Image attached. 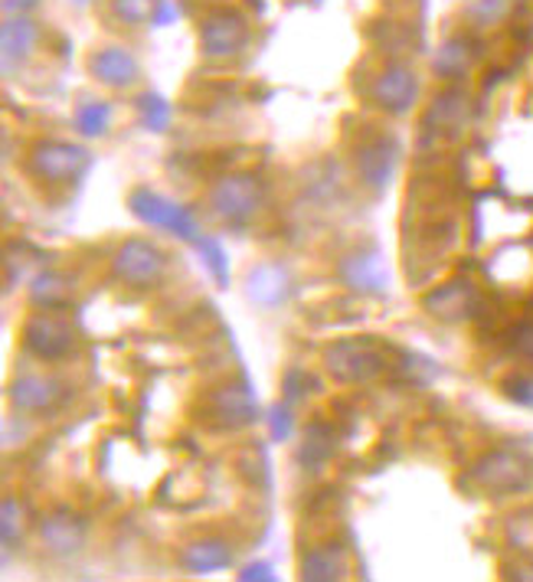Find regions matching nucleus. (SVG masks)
Listing matches in <instances>:
<instances>
[{
  "instance_id": "1",
  "label": "nucleus",
  "mask_w": 533,
  "mask_h": 582,
  "mask_svg": "<svg viewBox=\"0 0 533 582\" xmlns=\"http://www.w3.org/2000/svg\"><path fill=\"white\" fill-rule=\"evenodd\" d=\"M324 367L338 383L363 387L390 370V357L373 338H341L324 348Z\"/></svg>"
},
{
  "instance_id": "2",
  "label": "nucleus",
  "mask_w": 533,
  "mask_h": 582,
  "mask_svg": "<svg viewBox=\"0 0 533 582\" xmlns=\"http://www.w3.org/2000/svg\"><path fill=\"white\" fill-rule=\"evenodd\" d=\"M469 481L474 488H481L484 494H524L533 488V465L531 459L507 452V449H494L484 452L469 471Z\"/></svg>"
},
{
  "instance_id": "3",
  "label": "nucleus",
  "mask_w": 533,
  "mask_h": 582,
  "mask_svg": "<svg viewBox=\"0 0 533 582\" xmlns=\"http://www.w3.org/2000/svg\"><path fill=\"white\" fill-rule=\"evenodd\" d=\"M262 200H265L262 180L255 174H245V171L220 177L210 190V210L230 227H245L259 213Z\"/></svg>"
},
{
  "instance_id": "4",
  "label": "nucleus",
  "mask_w": 533,
  "mask_h": 582,
  "mask_svg": "<svg viewBox=\"0 0 533 582\" xmlns=\"http://www.w3.org/2000/svg\"><path fill=\"white\" fill-rule=\"evenodd\" d=\"M30 174L47 180V183H72L92 168V154L82 144L72 141H37L30 148Z\"/></svg>"
},
{
  "instance_id": "5",
  "label": "nucleus",
  "mask_w": 533,
  "mask_h": 582,
  "mask_svg": "<svg viewBox=\"0 0 533 582\" xmlns=\"http://www.w3.org/2000/svg\"><path fill=\"white\" fill-rule=\"evenodd\" d=\"M112 272L128 289H154L168 272V255L148 239H124L115 249Z\"/></svg>"
},
{
  "instance_id": "6",
  "label": "nucleus",
  "mask_w": 533,
  "mask_h": 582,
  "mask_svg": "<svg viewBox=\"0 0 533 582\" xmlns=\"http://www.w3.org/2000/svg\"><path fill=\"white\" fill-rule=\"evenodd\" d=\"M20 341L23 350L37 360H47V363H57L62 357L72 353V328L69 321L57 314V308H43V311H33L23 328H20Z\"/></svg>"
},
{
  "instance_id": "7",
  "label": "nucleus",
  "mask_w": 533,
  "mask_h": 582,
  "mask_svg": "<svg viewBox=\"0 0 533 582\" xmlns=\"http://www.w3.org/2000/svg\"><path fill=\"white\" fill-rule=\"evenodd\" d=\"M128 207H131V213L144 223V227H154V230H168V233L180 235V239H187V242H197L200 239V230H197V220H193V213L187 210V207H178V203H171L168 197H161V193H154V190H148V187H138V190H131V197H128Z\"/></svg>"
},
{
  "instance_id": "8",
  "label": "nucleus",
  "mask_w": 533,
  "mask_h": 582,
  "mask_svg": "<svg viewBox=\"0 0 533 582\" xmlns=\"http://www.w3.org/2000/svg\"><path fill=\"white\" fill-rule=\"evenodd\" d=\"M249 43V23L233 7H217L200 20V50L207 59L239 57Z\"/></svg>"
},
{
  "instance_id": "9",
  "label": "nucleus",
  "mask_w": 533,
  "mask_h": 582,
  "mask_svg": "<svg viewBox=\"0 0 533 582\" xmlns=\"http://www.w3.org/2000/svg\"><path fill=\"white\" fill-rule=\"evenodd\" d=\"M366 96H370V102H373L376 109H383V112H390V116H406V112L413 109L415 96H419L415 69L413 66H406V62H386V66L373 76Z\"/></svg>"
},
{
  "instance_id": "10",
  "label": "nucleus",
  "mask_w": 533,
  "mask_h": 582,
  "mask_svg": "<svg viewBox=\"0 0 533 582\" xmlns=\"http://www.w3.org/2000/svg\"><path fill=\"white\" fill-rule=\"evenodd\" d=\"M477 289H474L469 279H452V282H442L422 298V308L429 311V318L442 321V324H462L474 318L477 311Z\"/></svg>"
},
{
  "instance_id": "11",
  "label": "nucleus",
  "mask_w": 533,
  "mask_h": 582,
  "mask_svg": "<svg viewBox=\"0 0 533 582\" xmlns=\"http://www.w3.org/2000/svg\"><path fill=\"white\" fill-rule=\"evenodd\" d=\"M338 275L348 289L360 294H386L390 291V269L380 249H356L348 252L338 265Z\"/></svg>"
},
{
  "instance_id": "12",
  "label": "nucleus",
  "mask_w": 533,
  "mask_h": 582,
  "mask_svg": "<svg viewBox=\"0 0 533 582\" xmlns=\"http://www.w3.org/2000/svg\"><path fill=\"white\" fill-rule=\"evenodd\" d=\"M396 141L393 138H383V134H373L366 138L363 144H356L354 151V164H356V177L363 187L383 193L393 180V171H396Z\"/></svg>"
},
{
  "instance_id": "13",
  "label": "nucleus",
  "mask_w": 533,
  "mask_h": 582,
  "mask_svg": "<svg viewBox=\"0 0 533 582\" xmlns=\"http://www.w3.org/2000/svg\"><path fill=\"white\" fill-rule=\"evenodd\" d=\"M37 533H40V543H43V550H47L50 556L69 560V556L82 553L86 536H89V524H86L79 514H72L69 508H57V511H50V514L40 521Z\"/></svg>"
},
{
  "instance_id": "14",
  "label": "nucleus",
  "mask_w": 533,
  "mask_h": 582,
  "mask_svg": "<svg viewBox=\"0 0 533 582\" xmlns=\"http://www.w3.org/2000/svg\"><path fill=\"white\" fill-rule=\"evenodd\" d=\"M295 294V279L282 262H259L245 272V298L259 308H282Z\"/></svg>"
},
{
  "instance_id": "15",
  "label": "nucleus",
  "mask_w": 533,
  "mask_h": 582,
  "mask_svg": "<svg viewBox=\"0 0 533 582\" xmlns=\"http://www.w3.org/2000/svg\"><path fill=\"white\" fill-rule=\"evenodd\" d=\"M207 409H210V419L223 429H242L255 419V400H252L249 383H227L213 390Z\"/></svg>"
},
{
  "instance_id": "16",
  "label": "nucleus",
  "mask_w": 533,
  "mask_h": 582,
  "mask_svg": "<svg viewBox=\"0 0 533 582\" xmlns=\"http://www.w3.org/2000/svg\"><path fill=\"white\" fill-rule=\"evenodd\" d=\"M89 69H92V76H95L105 89H115V92H119V89H131V86L141 79L138 59L131 57L124 47H105V50L92 53Z\"/></svg>"
},
{
  "instance_id": "17",
  "label": "nucleus",
  "mask_w": 533,
  "mask_h": 582,
  "mask_svg": "<svg viewBox=\"0 0 533 582\" xmlns=\"http://www.w3.org/2000/svg\"><path fill=\"white\" fill-rule=\"evenodd\" d=\"M62 400V383L53 377L27 373L10 383V403L17 412H47Z\"/></svg>"
},
{
  "instance_id": "18",
  "label": "nucleus",
  "mask_w": 533,
  "mask_h": 582,
  "mask_svg": "<svg viewBox=\"0 0 533 582\" xmlns=\"http://www.w3.org/2000/svg\"><path fill=\"white\" fill-rule=\"evenodd\" d=\"M180 563L193 576H210V573H220V570L233 566V546L220 536H203V540H193V543L183 546Z\"/></svg>"
},
{
  "instance_id": "19",
  "label": "nucleus",
  "mask_w": 533,
  "mask_h": 582,
  "mask_svg": "<svg viewBox=\"0 0 533 582\" xmlns=\"http://www.w3.org/2000/svg\"><path fill=\"white\" fill-rule=\"evenodd\" d=\"M40 43V27L27 17V13H17V17H7L3 27H0V47H3V62L7 69H13L17 62L30 57Z\"/></svg>"
},
{
  "instance_id": "20",
  "label": "nucleus",
  "mask_w": 533,
  "mask_h": 582,
  "mask_svg": "<svg viewBox=\"0 0 533 582\" xmlns=\"http://www.w3.org/2000/svg\"><path fill=\"white\" fill-rule=\"evenodd\" d=\"M301 580L308 582H334L348 573V560H344V546L338 543H321V546H308L301 553Z\"/></svg>"
},
{
  "instance_id": "21",
  "label": "nucleus",
  "mask_w": 533,
  "mask_h": 582,
  "mask_svg": "<svg viewBox=\"0 0 533 582\" xmlns=\"http://www.w3.org/2000/svg\"><path fill=\"white\" fill-rule=\"evenodd\" d=\"M334 452H338V432H334V425L311 422L304 429V442H301L298 462L304 468H311V471H318V468H324L334 459Z\"/></svg>"
},
{
  "instance_id": "22",
  "label": "nucleus",
  "mask_w": 533,
  "mask_h": 582,
  "mask_svg": "<svg viewBox=\"0 0 533 582\" xmlns=\"http://www.w3.org/2000/svg\"><path fill=\"white\" fill-rule=\"evenodd\" d=\"M465 118H469V96L465 92H459V89H449V92H442L432 106H429V112L422 118V128H429V131H445V128H462L465 124Z\"/></svg>"
},
{
  "instance_id": "23",
  "label": "nucleus",
  "mask_w": 533,
  "mask_h": 582,
  "mask_svg": "<svg viewBox=\"0 0 533 582\" xmlns=\"http://www.w3.org/2000/svg\"><path fill=\"white\" fill-rule=\"evenodd\" d=\"M472 40L469 37H449L442 47H439V53H435V72L442 76V79H462L469 69H472Z\"/></svg>"
},
{
  "instance_id": "24",
  "label": "nucleus",
  "mask_w": 533,
  "mask_h": 582,
  "mask_svg": "<svg viewBox=\"0 0 533 582\" xmlns=\"http://www.w3.org/2000/svg\"><path fill=\"white\" fill-rule=\"evenodd\" d=\"M69 294H72V285L60 272H40L30 285V301L37 308H57L60 311L69 304Z\"/></svg>"
},
{
  "instance_id": "25",
  "label": "nucleus",
  "mask_w": 533,
  "mask_h": 582,
  "mask_svg": "<svg viewBox=\"0 0 533 582\" xmlns=\"http://www.w3.org/2000/svg\"><path fill=\"white\" fill-rule=\"evenodd\" d=\"M23 530H27V508H23L20 498L7 494L3 498V508H0V540H3V550L7 553L23 540Z\"/></svg>"
},
{
  "instance_id": "26",
  "label": "nucleus",
  "mask_w": 533,
  "mask_h": 582,
  "mask_svg": "<svg viewBox=\"0 0 533 582\" xmlns=\"http://www.w3.org/2000/svg\"><path fill=\"white\" fill-rule=\"evenodd\" d=\"M109 121H112V109H109V102H82L79 109H76V128H79V134H86V138H102L105 131H109Z\"/></svg>"
},
{
  "instance_id": "27",
  "label": "nucleus",
  "mask_w": 533,
  "mask_h": 582,
  "mask_svg": "<svg viewBox=\"0 0 533 582\" xmlns=\"http://www.w3.org/2000/svg\"><path fill=\"white\" fill-rule=\"evenodd\" d=\"M138 112H141V124H144L148 131H168L171 116H174L171 102H168L164 96H158V92L141 96V99H138Z\"/></svg>"
},
{
  "instance_id": "28",
  "label": "nucleus",
  "mask_w": 533,
  "mask_h": 582,
  "mask_svg": "<svg viewBox=\"0 0 533 582\" xmlns=\"http://www.w3.org/2000/svg\"><path fill=\"white\" fill-rule=\"evenodd\" d=\"M193 245H197V249H200V255L207 259V269L213 272V279H217V282L227 289V285H230V259H227L223 245H220L217 239H210V235L197 239Z\"/></svg>"
},
{
  "instance_id": "29",
  "label": "nucleus",
  "mask_w": 533,
  "mask_h": 582,
  "mask_svg": "<svg viewBox=\"0 0 533 582\" xmlns=\"http://www.w3.org/2000/svg\"><path fill=\"white\" fill-rule=\"evenodd\" d=\"M511 7H514V0H474L469 7V17L477 27H494V23L511 17Z\"/></svg>"
},
{
  "instance_id": "30",
  "label": "nucleus",
  "mask_w": 533,
  "mask_h": 582,
  "mask_svg": "<svg viewBox=\"0 0 533 582\" xmlns=\"http://www.w3.org/2000/svg\"><path fill=\"white\" fill-rule=\"evenodd\" d=\"M158 3L161 0H112V10L119 13L124 23H148V20H154V13H158Z\"/></svg>"
},
{
  "instance_id": "31",
  "label": "nucleus",
  "mask_w": 533,
  "mask_h": 582,
  "mask_svg": "<svg viewBox=\"0 0 533 582\" xmlns=\"http://www.w3.org/2000/svg\"><path fill=\"white\" fill-rule=\"evenodd\" d=\"M501 393L517 407L533 409V373H511L507 380H501Z\"/></svg>"
},
{
  "instance_id": "32",
  "label": "nucleus",
  "mask_w": 533,
  "mask_h": 582,
  "mask_svg": "<svg viewBox=\"0 0 533 582\" xmlns=\"http://www.w3.org/2000/svg\"><path fill=\"white\" fill-rule=\"evenodd\" d=\"M269 429L275 442H289L292 439V403H275L269 412Z\"/></svg>"
},
{
  "instance_id": "33",
  "label": "nucleus",
  "mask_w": 533,
  "mask_h": 582,
  "mask_svg": "<svg viewBox=\"0 0 533 582\" xmlns=\"http://www.w3.org/2000/svg\"><path fill=\"white\" fill-rule=\"evenodd\" d=\"M308 387H311V377H308L304 370H298V367H292V370L285 373V380H282V390H285V400H289V403H298V400L304 397Z\"/></svg>"
},
{
  "instance_id": "34",
  "label": "nucleus",
  "mask_w": 533,
  "mask_h": 582,
  "mask_svg": "<svg viewBox=\"0 0 533 582\" xmlns=\"http://www.w3.org/2000/svg\"><path fill=\"white\" fill-rule=\"evenodd\" d=\"M511 348H514L517 357H524V360H531L533 363V321L517 324V331H514V338H511Z\"/></svg>"
},
{
  "instance_id": "35",
  "label": "nucleus",
  "mask_w": 533,
  "mask_h": 582,
  "mask_svg": "<svg viewBox=\"0 0 533 582\" xmlns=\"http://www.w3.org/2000/svg\"><path fill=\"white\" fill-rule=\"evenodd\" d=\"M239 580H265L272 582L275 580V573H272V566L269 563H252V566H245L242 573H239Z\"/></svg>"
},
{
  "instance_id": "36",
  "label": "nucleus",
  "mask_w": 533,
  "mask_h": 582,
  "mask_svg": "<svg viewBox=\"0 0 533 582\" xmlns=\"http://www.w3.org/2000/svg\"><path fill=\"white\" fill-rule=\"evenodd\" d=\"M0 3H3L7 17H17V13H30V10H37V7H40V0H0Z\"/></svg>"
},
{
  "instance_id": "37",
  "label": "nucleus",
  "mask_w": 533,
  "mask_h": 582,
  "mask_svg": "<svg viewBox=\"0 0 533 582\" xmlns=\"http://www.w3.org/2000/svg\"><path fill=\"white\" fill-rule=\"evenodd\" d=\"M504 576L507 580H533V560H517L514 566H507Z\"/></svg>"
},
{
  "instance_id": "38",
  "label": "nucleus",
  "mask_w": 533,
  "mask_h": 582,
  "mask_svg": "<svg viewBox=\"0 0 533 582\" xmlns=\"http://www.w3.org/2000/svg\"><path fill=\"white\" fill-rule=\"evenodd\" d=\"M174 13H178V7H174L171 0H161V3H158V13H154V20H151V23L164 27V23H171V20H174Z\"/></svg>"
}]
</instances>
